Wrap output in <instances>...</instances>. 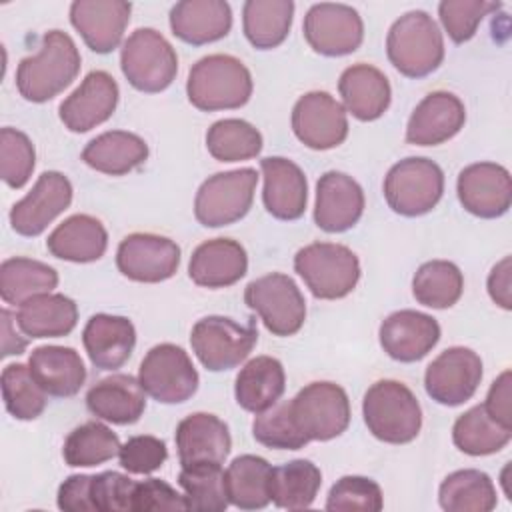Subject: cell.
<instances>
[{
	"label": "cell",
	"instance_id": "6da1fadb",
	"mask_svg": "<svg viewBox=\"0 0 512 512\" xmlns=\"http://www.w3.org/2000/svg\"><path fill=\"white\" fill-rule=\"evenodd\" d=\"M80 64L82 58L74 40L62 30H50L42 36L40 50L20 60L16 88L28 102H48L72 84Z\"/></svg>",
	"mask_w": 512,
	"mask_h": 512
},
{
	"label": "cell",
	"instance_id": "7a4b0ae2",
	"mask_svg": "<svg viewBox=\"0 0 512 512\" xmlns=\"http://www.w3.org/2000/svg\"><path fill=\"white\" fill-rule=\"evenodd\" d=\"M186 94L190 104L204 112L240 108L252 96V76L238 58L210 54L190 68Z\"/></svg>",
	"mask_w": 512,
	"mask_h": 512
},
{
	"label": "cell",
	"instance_id": "3957f363",
	"mask_svg": "<svg viewBox=\"0 0 512 512\" xmlns=\"http://www.w3.org/2000/svg\"><path fill=\"white\" fill-rule=\"evenodd\" d=\"M362 416L372 436L388 444L412 442L422 428L418 398L398 380L374 382L364 394Z\"/></svg>",
	"mask_w": 512,
	"mask_h": 512
},
{
	"label": "cell",
	"instance_id": "277c9868",
	"mask_svg": "<svg viewBox=\"0 0 512 512\" xmlns=\"http://www.w3.org/2000/svg\"><path fill=\"white\" fill-rule=\"evenodd\" d=\"M386 54L400 74L408 78H424L442 64L444 38L428 12L412 10L390 26Z\"/></svg>",
	"mask_w": 512,
	"mask_h": 512
},
{
	"label": "cell",
	"instance_id": "5b68a950",
	"mask_svg": "<svg viewBox=\"0 0 512 512\" xmlns=\"http://www.w3.org/2000/svg\"><path fill=\"white\" fill-rule=\"evenodd\" d=\"M294 270L320 300L348 296L360 280L358 256L344 244L314 242L294 256Z\"/></svg>",
	"mask_w": 512,
	"mask_h": 512
},
{
	"label": "cell",
	"instance_id": "8992f818",
	"mask_svg": "<svg viewBox=\"0 0 512 512\" xmlns=\"http://www.w3.org/2000/svg\"><path fill=\"white\" fill-rule=\"evenodd\" d=\"M120 68L136 90L154 94L174 82L178 56L160 32L154 28H138L122 44Z\"/></svg>",
	"mask_w": 512,
	"mask_h": 512
},
{
	"label": "cell",
	"instance_id": "52a82bcc",
	"mask_svg": "<svg viewBox=\"0 0 512 512\" xmlns=\"http://www.w3.org/2000/svg\"><path fill=\"white\" fill-rule=\"evenodd\" d=\"M444 172L442 168L420 156H410L396 162L384 178V198L400 216L428 214L442 198Z\"/></svg>",
	"mask_w": 512,
	"mask_h": 512
},
{
	"label": "cell",
	"instance_id": "ba28073f",
	"mask_svg": "<svg viewBox=\"0 0 512 512\" xmlns=\"http://www.w3.org/2000/svg\"><path fill=\"white\" fill-rule=\"evenodd\" d=\"M258 340L254 318L240 324L226 316H206L198 320L190 334V344L200 364L210 372L232 370L248 358Z\"/></svg>",
	"mask_w": 512,
	"mask_h": 512
},
{
	"label": "cell",
	"instance_id": "9c48e42d",
	"mask_svg": "<svg viewBox=\"0 0 512 512\" xmlns=\"http://www.w3.org/2000/svg\"><path fill=\"white\" fill-rule=\"evenodd\" d=\"M258 174L254 168L218 172L204 180L194 198V216L206 228H220L244 218L252 206Z\"/></svg>",
	"mask_w": 512,
	"mask_h": 512
},
{
	"label": "cell",
	"instance_id": "30bf717a",
	"mask_svg": "<svg viewBox=\"0 0 512 512\" xmlns=\"http://www.w3.org/2000/svg\"><path fill=\"white\" fill-rule=\"evenodd\" d=\"M244 302L274 336H292L306 320L304 296L296 282L282 272L252 280L244 290Z\"/></svg>",
	"mask_w": 512,
	"mask_h": 512
},
{
	"label": "cell",
	"instance_id": "8fae6325",
	"mask_svg": "<svg viewBox=\"0 0 512 512\" xmlns=\"http://www.w3.org/2000/svg\"><path fill=\"white\" fill-rule=\"evenodd\" d=\"M290 414L308 440H332L350 424V400L334 382H310L292 400Z\"/></svg>",
	"mask_w": 512,
	"mask_h": 512
},
{
	"label": "cell",
	"instance_id": "7c38bea8",
	"mask_svg": "<svg viewBox=\"0 0 512 512\" xmlns=\"http://www.w3.org/2000/svg\"><path fill=\"white\" fill-rule=\"evenodd\" d=\"M198 372L190 356L176 344H156L140 362L138 382L162 404H180L198 390Z\"/></svg>",
	"mask_w": 512,
	"mask_h": 512
},
{
	"label": "cell",
	"instance_id": "4fadbf2b",
	"mask_svg": "<svg viewBox=\"0 0 512 512\" xmlns=\"http://www.w3.org/2000/svg\"><path fill=\"white\" fill-rule=\"evenodd\" d=\"M304 38L322 56H346L360 48L364 24L360 14L348 4L320 2L304 16Z\"/></svg>",
	"mask_w": 512,
	"mask_h": 512
},
{
	"label": "cell",
	"instance_id": "5bb4252c",
	"mask_svg": "<svg viewBox=\"0 0 512 512\" xmlns=\"http://www.w3.org/2000/svg\"><path fill=\"white\" fill-rule=\"evenodd\" d=\"M482 380L480 356L464 346L440 352L426 368L424 388L442 406H460L474 396Z\"/></svg>",
	"mask_w": 512,
	"mask_h": 512
},
{
	"label": "cell",
	"instance_id": "9a60e30c",
	"mask_svg": "<svg viewBox=\"0 0 512 512\" xmlns=\"http://www.w3.org/2000/svg\"><path fill=\"white\" fill-rule=\"evenodd\" d=\"M292 130L312 150L336 148L348 136L346 110L328 92H308L292 108Z\"/></svg>",
	"mask_w": 512,
	"mask_h": 512
},
{
	"label": "cell",
	"instance_id": "2e32d148",
	"mask_svg": "<svg viewBox=\"0 0 512 512\" xmlns=\"http://www.w3.org/2000/svg\"><path fill=\"white\" fill-rule=\"evenodd\" d=\"M116 266L134 282H162L176 274L180 266V248L166 236L134 232L118 244Z\"/></svg>",
	"mask_w": 512,
	"mask_h": 512
},
{
	"label": "cell",
	"instance_id": "e0dca14e",
	"mask_svg": "<svg viewBox=\"0 0 512 512\" xmlns=\"http://www.w3.org/2000/svg\"><path fill=\"white\" fill-rule=\"evenodd\" d=\"M72 202L70 180L56 170L42 172L32 190L10 210L12 230L20 236H38Z\"/></svg>",
	"mask_w": 512,
	"mask_h": 512
},
{
	"label": "cell",
	"instance_id": "ac0fdd59",
	"mask_svg": "<svg viewBox=\"0 0 512 512\" xmlns=\"http://www.w3.org/2000/svg\"><path fill=\"white\" fill-rule=\"evenodd\" d=\"M458 200L478 218H498L512 204L510 172L496 162H476L458 174Z\"/></svg>",
	"mask_w": 512,
	"mask_h": 512
},
{
	"label": "cell",
	"instance_id": "d6986e66",
	"mask_svg": "<svg viewBox=\"0 0 512 512\" xmlns=\"http://www.w3.org/2000/svg\"><path fill=\"white\" fill-rule=\"evenodd\" d=\"M118 96L116 80L104 70H94L64 98L58 108L60 120L70 132H88L114 114Z\"/></svg>",
	"mask_w": 512,
	"mask_h": 512
},
{
	"label": "cell",
	"instance_id": "ffe728a7",
	"mask_svg": "<svg viewBox=\"0 0 512 512\" xmlns=\"http://www.w3.org/2000/svg\"><path fill=\"white\" fill-rule=\"evenodd\" d=\"M132 4L124 0H76L70 4V22L96 54H108L122 42Z\"/></svg>",
	"mask_w": 512,
	"mask_h": 512
},
{
	"label": "cell",
	"instance_id": "44dd1931",
	"mask_svg": "<svg viewBox=\"0 0 512 512\" xmlns=\"http://www.w3.org/2000/svg\"><path fill=\"white\" fill-rule=\"evenodd\" d=\"M380 346L398 362L422 360L440 340V324L418 310H398L380 324Z\"/></svg>",
	"mask_w": 512,
	"mask_h": 512
},
{
	"label": "cell",
	"instance_id": "7402d4cb",
	"mask_svg": "<svg viewBox=\"0 0 512 512\" xmlns=\"http://www.w3.org/2000/svg\"><path fill=\"white\" fill-rule=\"evenodd\" d=\"M466 122V110L452 92L436 90L424 96L406 126V142L414 146H436L454 138Z\"/></svg>",
	"mask_w": 512,
	"mask_h": 512
},
{
	"label": "cell",
	"instance_id": "603a6c76",
	"mask_svg": "<svg viewBox=\"0 0 512 512\" xmlns=\"http://www.w3.org/2000/svg\"><path fill=\"white\" fill-rule=\"evenodd\" d=\"M364 212V192L360 184L344 174L330 170L316 182L314 222L324 232L350 230Z\"/></svg>",
	"mask_w": 512,
	"mask_h": 512
},
{
	"label": "cell",
	"instance_id": "cb8c5ba5",
	"mask_svg": "<svg viewBox=\"0 0 512 512\" xmlns=\"http://www.w3.org/2000/svg\"><path fill=\"white\" fill-rule=\"evenodd\" d=\"M264 176V208L278 220H298L308 202V182L298 164L282 156L260 160Z\"/></svg>",
	"mask_w": 512,
	"mask_h": 512
},
{
	"label": "cell",
	"instance_id": "d4e9b609",
	"mask_svg": "<svg viewBox=\"0 0 512 512\" xmlns=\"http://www.w3.org/2000/svg\"><path fill=\"white\" fill-rule=\"evenodd\" d=\"M174 440L182 466L198 462L222 464L232 448L226 422L208 412H194L180 420Z\"/></svg>",
	"mask_w": 512,
	"mask_h": 512
},
{
	"label": "cell",
	"instance_id": "484cf974",
	"mask_svg": "<svg viewBox=\"0 0 512 512\" xmlns=\"http://www.w3.org/2000/svg\"><path fill=\"white\" fill-rule=\"evenodd\" d=\"M248 270L244 246L232 238H212L196 246L190 256L188 274L204 288H226L236 284Z\"/></svg>",
	"mask_w": 512,
	"mask_h": 512
},
{
	"label": "cell",
	"instance_id": "4316f807",
	"mask_svg": "<svg viewBox=\"0 0 512 512\" xmlns=\"http://www.w3.org/2000/svg\"><path fill=\"white\" fill-rule=\"evenodd\" d=\"M170 28L186 44L202 46L224 38L232 28V10L224 0H182L170 10Z\"/></svg>",
	"mask_w": 512,
	"mask_h": 512
},
{
	"label": "cell",
	"instance_id": "83f0119b",
	"mask_svg": "<svg viewBox=\"0 0 512 512\" xmlns=\"http://www.w3.org/2000/svg\"><path fill=\"white\" fill-rule=\"evenodd\" d=\"M82 342L96 368L116 370L130 358L136 346V330L126 316L94 314L84 326Z\"/></svg>",
	"mask_w": 512,
	"mask_h": 512
},
{
	"label": "cell",
	"instance_id": "f1b7e54d",
	"mask_svg": "<svg viewBox=\"0 0 512 512\" xmlns=\"http://www.w3.org/2000/svg\"><path fill=\"white\" fill-rule=\"evenodd\" d=\"M88 410L112 424H134L146 410V392L138 378L130 374H112L98 380L86 394Z\"/></svg>",
	"mask_w": 512,
	"mask_h": 512
},
{
	"label": "cell",
	"instance_id": "f546056e",
	"mask_svg": "<svg viewBox=\"0 0 512 512\" xmlns=\"http://www.w3.org/2000/svg\"><path fill=\"white\" fill-rule=\"evenodd\" d=\"M338 92L342 96L344 110L362 122L380 118L388 110L392 98L390 82L384 72L362 62L348 66L340 74Z\"/></svg>",
	"mask_w": 512,
	"mask_h": 512
},
{
	"label": "cell",
	"instance_id": "4dcf8cb0",
	"mask_svg": "<svg viewBox=\"0 0 512 512\" xmlns=\"http://www.w3.org/2000/svg\"><path fill=\"white\" fill-rule=\"evenodd\" d=\"M34 380L48 396L70 398L86 382V368L80 354L70 346H38L28 358Z\"/></svg>",
	"mask_w": 512,
	"mask_h": 512
},
{
	"label": "cell",
	"instance_id": "1f68e13d",
	"mask_svg": "<svg viewBox=\"0 0 512 512\" xmlns=\"http://www.w3.org/2000/svg\"><path fill=\"white\" fill-rule=\"evenodd\" d=\"M106 246L108 232L104 224L90 214H74L66 218L46 240V248L54 258L78 264L100 260Z\"/></svg>",
	"mask_w": 512,
	"mask_h": 512
},
{
	"label": "cell",
	"instance_id": "d6a6232c",
	"mask_svg": "<svg viewBox=\"0 0 512 512\" xmlns=\"http://www.w3.org/2000/svg\"><path fill=\"white\" fill-rule=\"evenodd\" d=\"M78 322V306L64 294H36L22 302L16 312V324L28 338L68 336Z\"/></svg>",
	"mask_w": 512,
	"mask_h": 512
},
{
	"label": "cell",
	"instance_id": "836d02e7",
	"mask_svg": "<svg viewBox=\"0 0 512 512\" xmlns=\"http://www.w3.org/2000/svg\"><path fill=\"white\" fill-rule=\"evenodd\" d=\"M286 390V374L280 360L256 356L240 368L234 384V396L240 408L260 414L274 406Z\"/></svg>",
	"mask_w": 512,
	"mask_h": 512
},
{
	"label": "cell",
	"instance_id": "e575fe53",
	"mask_svg": "<svg viewBox=\"0 0 512 512\" xmlns=\"http://www.w3.org/2000/svg\"><path fill=\"white\" fill-rule=\"evenodd\" d=\"M148 158V144L132 132L110 130L92 138L82 150V160L108 176H124L142 166Z\"/></svg>",
	"mask_w": 512,
	"mask_h": 512
},
{
	"label": "cell",
	"instance_id": "d590c367",
	"mask_svg": "<svg viewBox=\"0 0 512 512\" xmlns=\"http://www.w3.org/2000/svg\"><path fill=\"white\" fill-rule=\"evenodd\" d=\"M272 466L256 454L236 456L226 472V492L230 504L242 510H258L270 502Z\"/></svg>",
	"mask_w": 512,
	"mask_h": 512
},
{
	"label": "cell",
	"instance_id": "8d00e7d4",
	"mask_svg": "<svg viewBox=\"0 0 512 512\" xmlns=\"http://www.w3.org/2000/svg\"><path fill=\"white\" fill-rule=\"evenodd\" d=\"M292 16V0H248L242 8L244 36L258 50L276 48L286 40Z\"/></svg>",
	"mask_w": 512,
	"mask_h": 512
},
{
	"label": "cell",
	"instance_id": "74e56055",
	"mask_svg": "<svg viewBox=\"0 0 512 512\" xmlns=\"http://www.w3.org/2000/svg\"><path fill=\"white\" fill-rule=\"evenodd\" d=\"M322 486V474L310 460L298 458L272 468L270 500L278 508L302 510L312 506Z\"/></svg>",
	"mask_w": 512,
	"mask_h": 512
},
{
	"label": "cell",
	"instance_id": "f35d334b",
	"mask_svg": "<svg viewBox=\"0 0 512 512\" xmlns=\"http://www.w3.org/2000/svg\"><path fill=\"white\" fill-rule=\"evenodd\" d=\"M438 500L446 512H490L498 502L494 482L476 468L448 474L440 484Z\"/></svg>",
	"mask_w": 512,
	"mask_h": 512
},
{
	"label": "cell",
	"instance_id": "ab89813d",
	"mask_svg": "<svg viewBox=\"0 0 512 512\" xmlns=\"http://www.w3.org/2000/svg\"><path fill=\"white\" fill-rule=\"evenodd\" d=\"M58 286V272L32 258H8L0 266V296L6 304H22L28 298L52 292Z\"/></svg>",
	"mask_w": 512,
	"mask_h": 512
},
{
	"label": "cell",
	"instance_id": "60d3db41",
	"mask_svg": "<svg viewBox=\"0 0 512 512\" xmlns=\"http://www.w3.org/2000/svg\"><path fill=\"white\" fill-rule=\"evenodd\" d=\"M512 438V428H504L488 416L482 404L460 414L452 426V440L458 450L470 456L500 452Z\"/></svg>",
	"mask_w": 512,
	"mask_h": 512
},
{
	"label": "cell",
	"instance_id": "b9f144b4",
	"mask_svg": "<svg viewBox=\"0 0 512 512\" xmlns=\"http://www.w3.org/2000/svg\"><path fill=\"white\" fill-rule=\"evenodd\" d=\"M464 290V276L454 262H424L412 278V294L418 304L444 310L454 306Z\"/></svg>",
	"mask_w": 512,
	"mask_h": 512
},
{
	"label": "cell",
	"instance_id": "7bdbcfd3",
	"mask_svg": "<svg viewBox=\"0 0 512 512\" xmlns=\"http://www.w3.org/2000/svg\"><path fill=\"white\" fill-rule=\"evenodd\" d=\"M120 438L106 424L90 420L76 426L64 440L62 458L72 468H90L112 460L120 450Z\"/></svg>",
	"mask_w": 512,
	"mask_h": 512
},
{
	"label": "cell",
	"instance_id": "ee69618b",
	"mask_svg": "<svg viewBox=\"0 0 512 512\" xmlns=\"http://www.w3.org/2000/svg\"><path fill=\"white\" fill-rule=\"evenodd\" d=\"M178 484L184 490L188 510L200 512H222L228 508L226 478L220 464L198 462L182 466Z\"/></svg>",
	"mask_w": 512,
	"mask_h": 512
},
{
	"label": "cell",
	"instance_id": "f6af8a7d",
	"mask_svg": "<svg viewBox=\"0 0 512 512\" xmlns=\"http://www.w3.org/2000/svg\"><path fill=\"white\" fill-rule=\"evenodd\" d=\"M206 148L218 162H238L260 154L262 134L246 120L224 118L206 132Z\"/></svg>",
	"mask_w": 512,
	"mask_h": 512
},
{
	"label": "cell",
	"instance_id": "bcb514c9",
	"mask_svg": "<svg viewBox=\"0 0 512 512\" xmlns=\"http://www.w3.org/2000/svg\"><path fill=\"white\" fill-rule=\"evenodd\" d=\"M4 406L10 416L16 420H34L38 418L48 402V394L34 380L26 364H8L2 370L0 378Z\"/></svg>",
	"mask_w": 512,
	"mask_h": 512
},
{
	"label": "cell",
	"instance_id": "7dc6e473",
	"mask_svg": "<svg viewBox=\"0 0 512 512\" xmlns=\"http://www.w3.org/2000/svg\"><path fill=\"white\" fill-rule=\"evenodd\" d=\"M252 434L256 442L276 450H300L310 442L294 424L290 400H278L268 410L256 414Z\"/></svg>",
	"mask_w": 512,
	"mask_h": 512
},
{
	"label": "cell",
	"instance_id": "c3c4849f",
	"mask_svg": "<svg viewBox=\"0 0 512 512\" xmlns=\"http://www.w3.org/2000/svg\"><path fill=\"white\" fill-rule=\"evenodd\" d=\"M36 152L30 138L16 128L0 130V176L10 188H22L34 170Z\"/></svg>",
	"mask_w": 512,
	"mask_h": 512
},
{
	"label": "cell",
	"instance_id": "681fc988",
	"mask_svg": "<svg viewBox=\"0 0 512 512\" xmlns=\"http://www.w3.org/2000/svg\"><path fill=\"white\" fill-rule=\"evenodd\" d=\"M384 506L380 486L366 476H342L332 484L326 510H362L378 512Z\"/></svg>",
	"mask_w": 512,
	"mask_h": 512
},
{
	"label": "cell",
	"instance_id": "f907efd6",
	"mask_svg": "<svg viewBox=\"0 0 512 512\" xmlns=\"http://www.w3.org/2000/svg\"><path fill=\"white\" fill-rule=\"evenodd\" d=\"M496 8L500 4L488 0H442L438 4V16L452 42L462 44L476 34L482 18Z\"/></svg>",
	"mask_w": 512,
	"mask_h": 512
},
{
	"label": "cell",
	"instance_id": "816d5d0a",
	"mask_svg": "<svg viewBox=\"0 0 512 512\" xmlns=\"http://www.w3.org/2000/svg\"><path fill=\"white\" fill-rule=\"evenodd\" d=\"M136 482L126 474L108 470L92 474L90 500L98 512H132V494Z\"/></svg>",
	"mask_w": 512,
	"mask_h": 512
},
{
	"label": "cell",
	"instance_id": "f5cc1de1",
	"mask_svg": "<svg viewBox=\"0 0 512 512\" xmlns=\"http://www.w3.org/2000/svg\"><path fill=\"white\" fill-rule=\"evenodd\" d=\"M166 458L168 448L164 440L150 434L132 436L118 450L120 466L130 474H150L158 470L166 462Z\"/></svg>",
	"mask_w": 512,
	"mask_h": 512
},
{
	"label": "cell",
	"instance_id": "db71d44e",
	"mask_svg": "<svg viewBox=\"0 0 512 512\" xmlns=\"http://www.w3.org/2000/svg\"><path fill=\"white\" fill-rule=\"evenodd\" d=\"M152 510H188V504L184 494H178L168 482L160 478L136 482L132 494V512Z\"/></svg>",
	"mask_w": 512,
	"mask_h": 512
},
{
	"label": "cell",
	"instance_id": "11a10c76",
	"mask_svg": "<svg viewBox=\"0 0 512 512\" xmlns=\"http://www.w3.org/2000/svg\"><path fill=\"white\" fill-rule=\"evenodd\" d=\"M512 376L510 370H504L490 386L484 410L492 420L502 424L504 428H512Z\"/></svg>",
	"mask_w": 512,
	"mask_h": 512
},
{
	"label": "cell",
	"instance_id": "9f6ffc18",
	"mask_svg": "<svg viewBox=\"0 0 512 512\" xmlns=\"http://www.w3.org/2000/svg\"><path fill=\"white\" fill-rule=\"evenodd\" d=\"M90 480L88 474H72L58 488V508L66 512H90L94 510L90 500Z\"/></svg>",
	"mask_w": 512,
	"mask_h": 512
},
{
	"label": "cell",
	"instance_id": "6f0895ef",
	"mask_svg": "<svg viewBox=\"0 0 512 512\" xmlns=\"http://www.w3.org/2000/svg\"><path fill=\"white\" fill-rule=\"evenodd\" d=\"M512 260L510 256H504L490 272L488 276V294L490 298L504 310L512 308Z\"/></svg>",
	"mask_w": 512,
	"mask_h": 512
},
{
	"label": "cell",
	"instance_id": "680465c9",
	"mask_svg": "<svg viewBox=\"0 0 512 512\" xmlns=\"http://www.w3.org/2000/svg\"><path fill=\"white\" fill-rule=\"evenodd\" d=\"M2 316V356H12V354H22L26 348V340L20 338L16 332H12V316L8 310L0 312Z\"/></svg>",
	"mask_w": 512,
	"mask_h": 512
}]
</instances>
